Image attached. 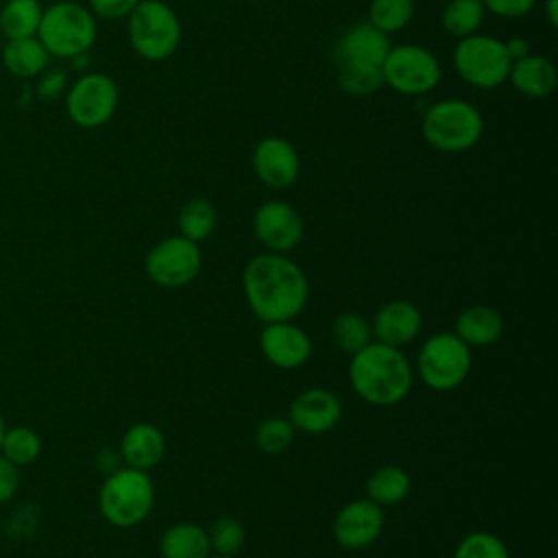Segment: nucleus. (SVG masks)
I'll return each instance as SVG.
<instances>
[{"label":"nucleus","mask_w":558,"mask_h":558,"mask_svg":"<svg viewBox=\"0 0 558 558\" xmlns=\"http://www.w3.org/2000/svg\"><path fill=\"white\" fill-rule=\"evenodd\" d=\"M244 296L262 323L292 320L310 299L305 272L283 253L255 255L242 272Z\"/></svg>","instance_id":"nucleus-1"},{"label":"nucleus","mask_w":558,"mask_h":558,"mask_svg":"<svg viewBox=\"0 0 558 558\" xmlns=\"http://www.w3.org/2000/svg\"><path fill=\"white\" fill-rule=\"evenodd\" d=\"M412 366L397 347L371 340L351 355L349 384L371 405H395L403 401L412 388Z\"/></svg>","instance_id":"nucleus-2"},{"label":"nucleus","mask_w":558,"mask_h":558,"mask_svg":"<svg viewBox=\"0 0 558 558\" xmlns=\"http://www.w3.org/2000/svg\"><path fill=\"white\" fill-rule=\"evenodd\" d=\"M155 504V486L148 471L133 466L113 469L100 490L98 508L105 521L116 527H133L142 523Z\"/></svg>","instance_id":"nucleus-3"},{"label":"nucleus","mask_w":558,"mask_h":558,"mask_svg":"<svg viewBox=\"0 0 558 558\" xmlns=\"http://www.w3.org/2000/svg\"><path fill=\"white\" fill-rule=\"evenodd\" d=\"M421 131L432 148L440 153H462L480 142L484 120L471 102L447 98L434 102L425 111Z\"/></svg>","instance_id":"nucleus-4"},{"label":"nucleus","mask_w":558,"mask_h":558,"mask_svg":"<svg viewBox=\"0 0 558 558\" xmlns=\"http://www.w3.org/2000/svg\"><path fill=\"white\" fill-rule=\"evenodd\" d=\"M37 35L48 54L72 59L92 48L96 39V20L83 4L61 0L41 13Z\"/></svg>","instance_id":"nucleus-5"},{"label":"nucleus","mask_w":558,"mask_h":558,"mask_svg":"<svg viewBox=\"0 0 558 558\" xmlns=\"http://www.w3.org/2000/svg\"><path fill=\"white\" fill-rule=\"evenodd\" d=\"M129 41L146 61H163L181 41V24L163 0H140L129 15Z\"/></svg>","instance_id":"nucleus-6"},{"label":"nucleus","mask_w":558,"mask_h":558,"mask_svg":"<svg viewBox=\"0 0 558 558\" xmlns=\"http://www.w3.org/2000/svg\"><path fill=\"white\" fill-rule=\"evenodd\" d=\"M471 347H466L453 331L429 336L416 357L421 381L438 392L458 388L471 373Z\"/></svg>","instance_id":"nucleus-7"},{"label":"nucleus","mask_w":558,"mask_h":558,"mask_svg":"<svg viewBox=\"0 0 558 558\" xmlns=\"http://www.w3.org/2000/svg\"><path fill=\"white\" fill-rule=\"evenodd\" d=\"M512 59L506 44L488 35H469L458 39L453 50V68L460 78L477 89H495L508 81Z\"/></svg>","instance_id":"nucleus-8"},{"label":"nucleus","mask_w":558,"mask_h":558,"mask_svg":"<svg viewBox=\"0 0 558 558\" xmlns=\"http://www.w3.org/2000/svg\"><path fill=\"white\" fill-rule=\"evenodd\" d=\"M381 76L390 89L403 96H421L440 83V65L427 48L401 44L390 46L381 63Z\"/></svg>","instance_id":"nucleus-9"},{"label":"nucleus","mask_w":558,"mask_h":558,"mask_svg":"<svg viewBox=\"0 0 558 558\" xmlns=\"http://www.w3.org/2000/svg\"><path fill=\"white\" fill-rule=\"evenodd\" d=\"M201 248L183 235H168L146 253V275L161 288H183L201 272Z\"/></svg>","instance_id":"nucleus-10"},{"label":"nucleus","mask_w":558,"mask_h":558,"mask_svg":"<svg viewBox=\"0 0 558 558\" xmlns=\"http://www.w3.org/2000/svg\"><path fill=\"white\" fill-rule=\"evenodd\" d=\"M118 85L113 78L100 72L83 74L68 92L65 109L74 124L83 129H96L111 120L118 107Z\"/></svg>","instance_id":"nucleus-11"},{"label":"nucleus","mask_w":558,"mask_h":558,"mask_svg":"<svg viewBox=\"0 0 558 558\" xmlns=\"http://www.w3.org/2000/svg\"><path fill=\"white\" fill-rule=\"evenodd\" d=\"M253 231L270 253H286L301 242L303 220L290 203L266 201L255 209Z\"/></svg>","instance_id":"nucleus-12"},{"label":"nucleus","mask_w":558,"mask_h":558,"mask_svg":"<svg viewBox=\"0 0 558 558\" xmlns=\"http://www.w3.org/2000/svg\"><path fill=\"white\" fill-rule=\"evenodd\" d=\"M333 538L349 551L366 549L373 545L384 530L381 506L371 499H355L342 506L333 519Z\"/></svg>","instance_id":"nucleus-13"},{"label":"nucleus","mask_w":558,"mask_h":558,"mask_svg":"<svg viewBox=\"0 0 558 558\" xmlns=\"http://www.w3.org/2000/svg\"><path fill=\"white\" fill-rule=\"evenodd\" d=\"M301 161L296 148L277 135L264 137L253 150V172L270 190H286L299 179Z\"/></svg>","instance_id":"nucleus-14"},{"label":"nucleus","mask_w":558,"mask_h":558,"mask_svg":"<svg viewBox=\"0 0 558 558\" xmlns=\"http://www.w3.org/2000/svg\"><path fill=\"white\" fill-rule=\"evenodd\" d=\"M259 349L264 357L283 371L303 366L312 355L310 336L294 323H266L259 331Z\"/></svg>","instance_id":"nucleus-15"},{"label":"nucleus","mask_w":558,"mask_h":558,"mask_svg":"<svg viewBox=\"0 0 558 558\" xmlns=\"http://www.w3.org/2000/svg\"><path fill=\"white\" fill-rule=\"evenodd\" d=\"M342 416L340 399L327 388H307L299 392L290 408L288 421L296 432L325 434L331 432Z\"/></svg>","instance_id":"nucleus-16"},{"label":"nucleus","mask_w":558,"mask_h":558,"mask_svg":"<svg viewBox=\"0 0 558 558\" xmlns=\"http://www.w3.org/2000/svg\"><path fill=\"white\" fill-rule=\"evenodd\" d=\"M388 50L390 41L386 33L375 28L371 22H357L340 35L336 44V61L338 65L381 68Z\"/></svg>","instance_id":"nucleus-17"},{"label":"nucleus","mask_w":558,"mask_h":558,"mask_svg":"<svg viewBox=\"0 0 558 558\" xmlns=\"http://www.w3.org/2000/svg\"><path fill=\"white\" fill-rule=\"evenodd\" d=\"M423 325V316L418 312V307L410 301L397 299V301H388L384 303L373 323H371V336L388 347H405L410 344Z\"/></svg>","instance_id":"nucleus-18"},{"label":"nucleus","mask_w":558,"mask_h":558,"mask_svg":"<svg viewBox=\"0 0 558 558\" xmlns=\"http://www.w3.org/2000/svg\"><path fill=\"white\" fill-rule=\"evenodd\" d=\"M166 453V438L153 423L131 425L120 440V458L126 466L148 471L161 462Z\"/></svg>","instance_id":"nucleus-19"},{"label":"nucleus","mask_w":558,"mask_h":558,"mask_svg":"<svg viewBox=\"0 0 558 558\" xmlns=\"http://www.w3.org/2000/svg\"><path fill=\"white\" fill-rule=\"evenodd\" d=\"M508 78L514 85V89L527 98H545L554 94L558 85V74L554 63L541 54H530V52L510 63Z\"/></svg>","instance_id":"nucleus-20"},{"label":"nucleus","mask_w":558,"mask_h":558,"mask_svg":"<svg viewBox=\"0 0 558 558\" xmlns=\"http://www.w3.org/2000/svg\"><path fill=\"white\" fill-rule=\"evenodd\" d=\"M453 333L466 347H488L501 338L504 318L490 305H469L458 314L453 323Z\"/></svg>","instance_id":"nucleus-21"},{"label":"nucleus","mask_w":558,"mask_h":558,"mask_svg":"<svg viewBox=\"0 0 558 558\" xmlns=\"http://www.w3.org/2000/svg\"><path fill=\"white\" fill-rule=\"evenodd\" d=\"M209 551L207 530L196 523H174L159 538L161 558H207Z\"/></svg>","instance_id":"nucleus-22"},{"label":"nucleus","mask_w":558,"mask_h":558,"mask_svg":"<svg viewBox=\"0 0 558 558\" xmlns=\"http://www.w3.org/2000/svg\"><path fill=\"white\" fill-rule=\"evenodd\" d=\"M48 50L37 37L26 39H9L2 50V63L4 68L20 78L37 76L46 63H48Z\"/></svg>","instance_id":"nucleus-23"},{"label":"nucleus","mask_w":558,"mask_h":558,"mask_svg":"<svg viewBox=\"0 0 558 558\" xmlns=\"http://www.w3.org/2000/svg\"><path fill=\"white\" fill-rule=\"evenodd\" d=\"M410 493V475L397 464L375 469L366 480V499L377 506H395Z\"/></svg>","instance_id":"nucleus-24"},{"label":"nucleus","mask_w":558,"mask_h":558,"mask_svg":"<svg viewBox=\"0 0 558 558\" xmlns=\"http://www.w3.org/2000/svg\"><path fill=\"white\" fill-rule=\"evenodd\" d=\"M39 0H9L0 11V31L9 39L35 37L41 22Z\"/></svg>","instance_id":"nucleus-25"},{"label":"nucleus","mask_w":558,"mask_h":558,"mask_svg":"<svg viewBox=\"0 0 558 558\" xmlns=\"http://www.w3.org/2000/svg\"><path fill=\"white\" fill-rule=\"evenodd\" d=\"M484 13L486 9L482 0H449L442 9L440 24L451 37L462 39L477 33V28L482 26Z\"/></svg>","instance_id":"nucleus-26"},{"label":"nucleus","mask_w":558,"mask_h":558,"mask_svg":"<svg viewBox=\"0 0 558 558\" xmlns=\"http://www.w3.org/2000/svg\"><path fill=\"white\" fill-rule=\"evenodd\" d=\"M216 209L207 198H192L179 211V231L192 242H203L216 229Z\"/></svg>","instance_id":"nucleus-27"},{"label":"nucleus","mask_w":558,"mask_h":558,"mask_svg":"<svg viewBox=\"0 0 558 558\" xmlns=\"http://www.w3.org/2000/svg\"><path fill=\"white\" fill-rule=\"evenodd\" d=\"M371 323L357 312H342L331 323V340L349 355L371 342Z\"/></svg>","instance_id":"nucleus-28"},{"label":"nucleus","mask_w":558,"mask_h":558,"mask_svg":"<svg viewBox=\"0 0 558 558\" xmlns=\"http://www.w3.org/2000/svg\"><path fill=\"white\" fill-rule=\"evenodd\" d=\"M0 453L15 466H28L41 453V438L31 427H24V425L9 427L4 429Z\"/></svg>","instance_id":"nucleus-29"},{"label":"nucleus","mask_w":558,"mask_h":558,"mask_svg":"<svg viewBox=\"0 0 558 558\" xmlns=\"http://www.w3.org/2000/svg\"><path fill=\"white\" fill-rule=\"evenodd\" d=\"M414 15V0H371L368 22L381 33L401 31Z\"/></svg>","instance_id":"nucleus-30"},{"label":"nucleus","mask_w":558,"mask_h":558,"mask_svg":"<svg viewBox=\"0 0 558 558\" xmlns=\"http://www.w3.org/2000/svg\"><path fill=\"white\" fill-rule=\"evenodd\" d=\"M294 432L296 429L292 427V423L288 418L270 416L255 427V445L259 451L275 456V453L286 451L292 445Z\"/></svg>","instance_id":"nucleus-31"},{"label":"nucleus","mask_w":558,"mask_h":558,"mask_svg":"<svg viewBox=\"0 0 558 558\" xmlns=\"http://www.w3.org/2000/svg\"><path fill=\"white\" fill-rule=\"evenodd\" d=\"M209 547L218 556H235L244 545V525L235 517H218L209 530Z\"/></svg>","instance_id":"nucleus-32"},{"label":"nucleus","mask_w":558,"mask_h":558,"mask_svg":"<svg viewBox=\"0 0 558 558\" xmlns=\"http://www.w3.org/2000/svg\"><path fill=\"white\" fill-rule=\"evenodd\" d=\"M338 81H340V87L351 96H368L384 85L381 68L347 65V63L338 65Z\"/></svg>","instance_id":"nucleus-33"},{"label":"nucleus","mask_w":558,"mask_h":558,"mask_svg":"<svg viewBox=\"0 0 558 558\" xmlns=\"http://www.w3.org/2000/svg\"><path fill=\"white\" fill-rule=\"evenodd\" d=\"M453 558H510V554L499 536L477 530L458 543Z\"/></svg>","instance_id":"nucleus-34"},{"label":"nucleus","mask_w":558,"mask_h":558,"mask_svg":"<svg viewBox=\"0 0 558 558\" xmlns=\"http://www.w3.org/2000/svg\"><path fill=\"white\" fill-rule=\"evenodd\" d=\"M140 0H89L92 15L102 20H122L129 17Z\"/></svg>","instance_id":"nucleus-35"},{"label":"nucleus","mask_w":558,"mask_h":558,"mask_svg":"<svg viewBox=\"0 0 558 558\" xmlns=\"http://www.w3.org/2000/svg\"><path fill=\"white\" fill-rule=\"evenodd\" d=\"M482 4L497 17L517 20L527 15L536 7V0H482Z\"/></svg>","instance_id":"nucleus-36"},{"label":"nucleus","mask_w":558,"mask_h":558,"mask_svg":"<svg viewBox=\"0 0 558 558\" xmlns=\"http://www.w3.org/2000/svg\"><path fill=\"white\" fill-rule=\"evenodd\" d=\"M20 466H15L13 462H9L2 453H0V504H7L15 497L17 488H20Z\"/></svg>","instance_id":"nucleus-37"},{"label":"nucleus","mask_w":558,"mask_h":558,"mask_svg":"<svg viewBox=\"0 0 558 558\" xmlns=\"http://www.w3.org/2000/svg\"><path fill=\"white\" fill-rule=\"evenodd\" d=\"M504 44H506V52H508V57H510L512 61L527 54V41H523L521 37H512V39H508V41H504Z\"/></svg>","instance_id":"nucleus-38"},{"label":"nucleus","mask_w":558,"mask_h":558,"mask_svg":"<svg viewBox=\"0 0 558 558\" xmlns=\"http://www.w3.org/2000/svg\"><path fill=\"white\" fill-rule=\"evenodd\" d=\"M556 4L558 0H545V13H547V20L551 26L558 24V11H556Z\"/></svg>","instance_id":"nucleus-39"},{"label":"nucleus","mask_w":558,"mask_h":558,"mask_svg":"<svg viewBox=\"0 0 558 558\" xmlns=\"http://www.w3.org/2000/svg\"><path fill=\"white\" fill-rule=\"evenodd\" d=\"M4 421H2V414H0V445H2V436H4Z\"/></svg>","instance_id":"nucleus-40"},{"label":"nucleus","mask_w":558,"mask_h":558,"mask_svg":"<svg viewBox=\"0 0 558 558\" xmlns=\"http://www.w3.org/2000/svg\"><path fill=\"white\" fill-rule=\"evenodd\" d=\"M207 558H233V556H218V554H214V556H211V554H209Z\"/></svg>","instance_id":"nucleus-41"}]
</instances>
